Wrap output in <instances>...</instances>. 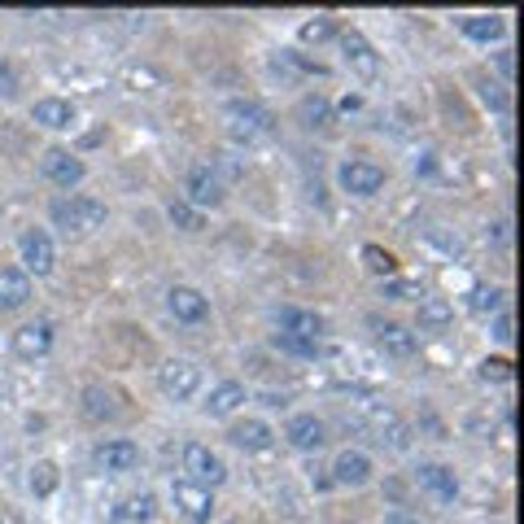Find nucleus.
Wrapping results in <instances>:
<instances>
[{
  "label": "nucleus",
  "instance_id": "nucleus-1",
  "mask_svg": "<svg viewBox=\"0 0 524 524\" xmlns=\"http://www.w3.org/2000/svg\"><path fill=\"white\" fill-rule=\"evenodd\" d=\"M49 214H53V223L62 232H92V228H101L105 223V201H97V197H57L49 206Z\"/></svg>",
  "mask_w": 524,
  "mask_h": 524
},
{
  "label": "nucleus",
  "instance_id": "nucleus-2",
  "mask_svg": "<svg viewBox=\"0 0 524 524\" xmlns=\"http://www.w3.org/2000/svg\"><path fill=\"white\" fill-rule=\"evenodd\" d=\"M158 385H162L166 398L188 402V398H197V389H201V367L188 363V359H171V363H162Z\"/></svg>",
  "mask_w": 524,
  "mask_h": 524
},
{
  "label": "nucleus",
  "instance_id": "nucleus-3",
  "mask_svg": "<svg viewBox=\"0 0 524 524\" xmlns=\"http://www.w3.org/2000/svg\"><path fill=\"white\" fill-rule=\"evenodd\" d=\"M184 481H193V485H201V490H214V485H223V459L214 455V450H206L201 442H193V446H184Z\"/></svg>",
  "mask_w": 524,
  "mask_h": 524
},
{
  "label": "nucleus",
  "instance_id": "nucleus-4",
  "mask_svg": "<svg viewBox=\"0 0 524 524\" xmlns=\"http://www.w3.org/2000/svg\"><path fill=\"white\" fill-rule=\"evenodd\" d=\"M228 118H232L228 131H232L236 140H245V145L271 131V114L262 110L258 101H228Z\"/></svg>",
  "mask_w": 524,
  "mask_h": 524
},
{
  "label": "nucleus",
  "instance_id": "nucleus-5",
  "mask_svg": "<svg viewBox=\"0 0 524 524\" xmlns=\"http://www.w3.org/2000/svg\"><path fill=\"white\" fill-rule=\"evenodd\" d=\"M337 180H341L345 193H354V197H376L380 188H385V171H380L376 162L354 158V162H345L337 171Z\"/></svg>",
  "mask_w": 524,
  "mask_h": 524
},
{
  "label": "nucleus",
  "instance_id": "nucleus-6",
  "mask_svg": "<svg viewBox=\"0 0 524 524\" xmlns=\"http://www.w3.org/2000/svg\"><path fill=\"white\" fill-rule=\"evenodd\" d=\"M184 193H188V206L193 210H206V206H219L223 201V180L210 171V162H197L184 180Z\"/></svg>",
  "mask_w": 524,
  "mask_h": 524
},
{
  "label": "nucleus",
  "instance_id": "nucleus-7",
  "mask_svg": "<svg viewBox=\"0 0 524 524\" xmlns=\"http://www.w3.org/2000/svg\"><path fill=\"white\" fill-rule=\"evenodd\" d=\"M40 175H44L49 184H57V188H75L88 171H83V162H79L70 149H49V153L40 158Z\"/></svg>",
  "mask_w": 524,
  "mask_h": 524
},
{
  "label": "nucleus",
  "instance_id": "nucleus-8",
  "mask_svg": "<svg viewBox=\"0 0 524 524\" xmlns=\"http://www.w3.org/2000/svg\"><path fill=\"white\" fill-rule=\"evenodd\" d=\"M415 485L433 494L437 503H455L459 498V476H455V468H446V463H424V468L415 472Z\"/></svg>",
  "mask_w": 524,
  "mask_h": 524
},
{
  "label": "nucleus",
  "instance_id": "nucleus-9",
  "mask_svg": "<svg viewBox=\"0 0 524 524\" xmlns=\"http://www.w3.org/2000/svg\"><path fill=\"white\" fill-rule=\"evenodd\" d=\"M341 49H345V62L354 66V75H363V79L380 75V57L372 44L363 40V31H341Z\"/></svg>",
  "mask_w": 524,
  "mask_h": 524
},
{
  "label": "nucleus",
  "instance_id": "nucleus-10",
  "mask_svg": "<svg viewBox=\"0 0 524 524\" xmlns=\"http://www.w3.org/2000/svg\"><path fill=\"white\" fill-rule=\"evenodd\" d=\"M14 350L22 359H44L53 350V324L49 319H35V324H22L14 332Z\"/></svg>",
  "mask_w": 524,
  "mask_h": 524
},
{
  "label": "nucleus",
  "instance_id": "nucleus-11",
  "mask_svg": "<svg viewBox=\"0 0 524 524\" xmlns=\"http://www.w3.org/2000/svg\"><path fill=\"white\" fill-rule=\"evenodd\" d=\"M166 306H171V315L180 319V324H201V319L210 315V302L197 289H188V284H175V289L166 293Z\"/></svg>",
  "mask_w": 524,
  "mask_h": 524
},
{
  "label": "nucleus",
  "instance_id": "nucleus-12",
  "mask_svg": "<svg viewBox=\"0 0 524 524\" xmlns=\"http://www.w3.org/2000/svg\"><path fill=\"white\" fill-rule=\"evenodd\" d=\"M171 494H175V507H184L188 520L206 524V520L214 516V498H210V490H201V485H193V481H175Z\"/></svg>",
  "mask_w": 524,
  "mask_h": 524
},
{
  "label": "nucleus",
  "instance_id": "nucleus-13",
  "mask_svg": "<svg viewBox=\"0 0 524 524\" xmlns=\"http://www.w3.org/2000/svg\"><path fill=\"white\" fill-rule=\"evenodd\" d=\"M18 249H22V262H27V271H35V276H49V271H53V241H49V236H44L40 228H27V232H22Z\"/></svg>",
  "mask_w": 524,
  "mask_h": 524
},
{
  "label": "nucleus",
  "instance_id": "nucleus-14",
  "mask_svg": "<svg viewBox=\"0 0 524 524\" xmlns=\"http://www.w3.org/2000/svg\"><path fill=\"white\" fill-rule=\"evenodd\" d=\"M332 481H337V485H350V490H359V485L372 481V459H367L363 450H341L337 463H332Z\"/></svg>",
  "mask_w": 524,
  "mask_h": 524
},
{
  "label": "nucleus",
  "instance_id": "nucleus-15",
  "mask_svg": "<svg viewBox=\"0 0 524 524\" xmlns=\"http://www.w3.org/2000/svg\"><path fill=\"white\" fill-rule=\"evenodd\" d=\"M324 315L315 311H302V306H284L280 311V332H289V337H302V341H319L324 337Z\"/></svg>",
  "mask_w": 524,
  "mask_h": 524
},
{
  "label": "nucleus",
  "instance_id": "nucleus-16",
  "mask_svg": "<svg viewBox=\"0 0 524 524\" xmlns=\"http://www.w3.org/2000/svg\"><path fill=\"white\" fill-rule=\"evenodd\" d=\"M92 459H97L101 472H131L140 463V446L136 442H101L92 450Z\"/></svg>",
  "mask_w": 524,
  "mask_h": 524
},
{
  "label": "nucleus",
  "instance_id": "nucleus-17",
  "mask_svg": "<svg viewBox=\"0 0 524 524\" xmlns=\"http://www.w3.org/2000/svg\"><path fill=\"white\" fill-rule=\"evenodd\" d=\"M324 433H328V428H324V420H315V415H293L289 428H284V437H289L293 450H319L328 442Z\"/></svg>",
  "mask_w": 524,
  "mask_h": 524
},
{
  "label": "nucleus",
  "instance_id": "nucleus-18",
  "mask_svg": "<svg viewBox=\"0 0 524 524\" xmlns=\"http://www.w3.org/2000/svg\"><path fill=\"white\" fill-rule=\"evenodd\" d=\"M27 297H31L27 271H18V267L0 271V311H22V306H27Z\"/></svg>",
  "mask_w": 524,
  "mask_h": 524
},
{
  "label": "nucleus",
  "instance_id": "nucleus-19",
  "mask_svg": "<svg viewBox=\"0 0 524 524\" xmlns=\"http://www.w3.org/2000/svg\"><path fill=\"white\" fill-rule=\"evenodd\" d=\"M35 123L40 127H53V131H66V127H75V118H79V110L70 101H62V97H44V101H35Z\"/></svg>",
  "mask_w": 524,
  "mask_h": 524
},
{
  "label": "nucleus",
  "instance_id": "nucleus-20",
  "mask_svg": "<svg viewBox=\"0 0 524 524\" xmlns=\"http://www.w3.org/2000/svg\"><path fill=\"white\" fill-rule=\"evenodd\" d=\"M376 341L385 354H393V359H411L415 354V332L402 328V324H380L376 319Z\"/></svg>",
  "mask_w": 524,
  "mask_h": 524
},
{
  "label": "nucleus",
  "instance_id": "nucleus-21",
  "mask_svg": "<svg viewBox=\"0 0 524 524\" xmlns=\"http://www.w3.org/2000/svg\"><path fill=\"white\" fill-rule=\"evenodd\" d=\"M232 442L241 446V450H271V442H276V433H271L262 420H241V424H232Z\"/></svg>",
  "mask_w": 524,
  "mask_h": 524
},
{
  "label": "nucleus",
  "instance_id": "nucleus-22",
  "mask_svg": "<svg viewBox=\"0 0 524 524\" xmlns=\"http://www.w3.org/2000/svg\"><path fill=\"white\" fill-rule=\"evenodd\" d=\"M241 402H245V385H241V380H223V385L210 389L206 411H210V415H232L236 407H241Z\"/></svg>",
  "mask_w": 524,
  "mask_h": 524
},
{
  "label": "nucleus",
  "instance_id": "nucleus-23",
  "mask_svg": "<svg viewBox=\"0 0 524 524\" xmlns=\"http://www.w3.org/2000/svg\"><path fill=\"white\" fill-rule=\"evenodd\" d=\"M297 118L306 131H328L332 127V105L324 97H302L297 101Z\"/></svg>",
  "mask_w": 524,
  "mask_h": 524
},
{
  "label": "nucleus",
  "instance_id": "nucleus-24",
  "mask_svg": "<svg viewBox=\"0 0 524 524\" xmlns=\"http://www.w3.org/2000/svg\"><path fill=\"white\" fill-rule=\"evenodd\" d=\"M153 516V494H127L123 503L114 507V524H145Z\"/></svg>",
  "mask_w": 524,
  "mask_h": 524
},
{
  "label": "nucleus",
  "instance_id": "nucleus-25",
  "mask_svg": "<svg viewBox=\"0 0 524 524\" xmlns=\"http://www.w3.org/2000/svg\"><path fill=\"white\" fill-rule=\"evenodd\" d=\"M450 319H455V306H450L446 297H420V328L442 332V328H450Z\"/></svg>",
  "mask_w": 524,
  "mask_h": 524
},
{
  "label": "nucleus",
  "instance_id": "nucleus-26",
  "mask_svg": "<svg viewBox=\"0 0 524 524\" xmlns=\"http://www.w3.org/2000/svg\"><path fill=\"white\" fill-rule=\"evenodd\" d=\"M463 35L468 40H481V44H490L503 35V18H494V14H472V18H463Z\"/></svg>",
  "mask_w": 524,
  "mask_h": 524
},
{
  "label": "nucleus",
  "instance_id": "nucleus-27",
  "mask_svg": "<svg viewBox=\"0 0 524 524\" xmlns=\"http://www.w3.org/2000/svg\"><path fill=\"white\" fill-rule=\"evenodd\" d=\"M468 306H472L476 315H494V311H503V289H485V284H472Z\"/></svg>",
  "mask_w": 524,
  "mask_h": 524
},
{
  "label": "nucleus",
  "instance_id": "nucleus-28",
  "mask_svg": "<svg viewBox=\"0 0 524 524\" xmlns=\"http://www.w3.org/2000/svg\"><path fill=\"white\" fill-rule=\"evenodd\" d=\"M363 267L372 271V276H393V271H398V258L380 245H363Z\"/></svg>",
  "mask_w": 524,
  "mask_h": 524
},
{
  "label": "nucleus",
  "instance_id": "nucleus-29",
  "mask_svg": "<svg viewBox=\"0 0 524 524\" xmlns=\"http://www.w3.org/2000/svg\"><path fill=\"white\" fill-rule=\"evenodd\" d=\"M166 214H171L175 228H184V232H201V210H193L188 201H171V206H166Z\"/></svg>",
  "mask_w": 524,
  "mask_h": 524
},
{
  "label": "nucleus",
  "instance_id": "nucleus-30",
  "mask_svg": "<svg viewBox=\"0 0 524 524\" xmlns=\"http://www.w3.org/2000/svg\"><path fill=\"white\" fill-rule=\"evenodd\" d=\"M276 350L297 354V359H315V354H319V341H302V337H289V332H276Z\"/></svg>",
  "mask_w": 524,
  "mask_h": 524
},
{
  "label": "nucleus",
  "instance_id": "nucleus-31",
  "mask_svg": "<svg viewBox=\"0 0 524 524\" xmlns=\"http://www.w3.org/2000/svg\"><path fill=\"white\" fill-rule=\"evenodd\" d=\"M302 44H324V40H332L337 35V22L332 18H315V22H302Z\"/></svg>",
  "mask_w": 524,
  "mask_h": 524
},
{
  "label": "nucleus",
  "instance_id": "nucleus-32",
  "mask_svg": "<svg viewBox=\"0 0 524 524\" xmlns=\"http://www.w3.org/2000/svg\"><path fill=\"white\" fill-rule=\"evenodd\" d=\"M83 411H88L92 420H110V415H114L110 393H105V389H88V393H83Z\"/></svg>",
  "mask_w": 524,
  "mask_h": 524
},
{
  "label": "nucleus",
  "instance_id": "nucleus-33",
  "mask_svg": "<svg viewBox=\"0 0 524 524\" xmlns=\"http://www.w3.org/2000/svg\"><path fill=\"white\" fill-rule=\"evenodd\" d=\"M31 490H35V494H53V490H57V468H53L49 459L35 463V472H31Z\"/></svg>",
  "mask_w": 524,
  "mask_h": 524
},
{
  "label": "nucleus",
  "instance_id": "nucleus-34",
  "mask_svg": "<svg viewBox=\"0 0 524 524\" xmlns=\"http://www.w3.org/2000/svg\"><path fill=\"white\" fill-rule=\"evenodd\" d=\"M385 293H389V297H415V302H420V297H424V284H420V280H389Z\"/></svg>",
  "mask_w": 524,
  "mask_h": 524
},
{
  "label": "nucleus",
  "instance_id": "nucleus-35",
  "mask_svg": "<svg viewBox=\"0 0 524 524\" xmlns=\"http://www.w3.org/2000/svg\"><path fill=\"white\" fill-rule=\"evenodd\" d=\"M511 359H485L481 363V380H511Z\"/></svg>",
  "mask_w": 524,
  "mask_h": 524
},
{
  "label": "nucleus",
  "instance_id": "nucleus-36",
  "mask_svg": "<svg viewBox=\"0 0 524 524\" xmlns=\"http://www.w3.org/2000/svg\"><path fill=\"white\" fill-rule=\"evenodd\" d=\"M0 97H18V75L9 62H0Z\"/></svg>",
  "mask_w": 524,
  "mask_h": 524
},
{
  "label": "nucleus",
  "instance_id": "nucleus-37",
  "mask_svg": "<svg viewBox=\"0 0 524 524\" xmlns=\"http://www.w3.org/2000/svg\"><path fill=\"white\" fill-rule=\"evenodd\" d=\"M481 97H485V105H494V110H503L507 105L503 92H494V83H481Z\"/></svg>",
  "mask_w": 524,
  "mask_h": 524
},
{
  "label": "nucleus",
  "instance_id": "nucleus-38",
  "mask_svg": "<svg viewBox=\"0 0 524 524\" xmlns=\"http://www.w3.org/2000/svg\"><path fill=\"white\" fill-rule=\"evenodd\" d=\"M494 337L498 341H511V315H498L494 319Z\"/></svg>",
  "mask_w": 524,
  "mask_h": 524
},
{
  "label": "nucleus",
  "instance_id": "nucleus-39",
  "mask_svg": "<svg viewBox=\"0 0 524 524\" xmlns=\"http://www.w3.org/2000/svg\"><path fill=\"white\" fill-rule=\"evenodd\" d=\"M385 524H420V520H415L411 511H402V507H398V511H389V516H385Z\"/></svg>",
  "mask_w": 524,
  "mask_h": 524
},
{
  "label": "nucleus",
  "instance_id": "nucleus-40",
  "mask_svg": "<svg viewBox=\"0 0 524 524\" xmlns=\"http://www.w3.org/2000/svg\"><path fill=\"white\" fill-rule=\"evenodd\" d=\"M498 70H503V75L511 79V75H516V62H511V53H498Z\"/></svg>",
  "mask_w": 524,
  "mask_h": 524
},
{
  "label": "nucleus",
  "instance_id": "nucleus-41",
  "mask_svg": "<svg viewBox=\"0 0 524 524\" xmlns=\"http://www.w3.org/2000/svg\"><path fill=\"white\" fill-rule=\"evenodd\" d=\"M0 524H5V520H0Z\"/></svg>",
  "mask_w": 524,
  "mask_h": 524
}]
</instances>
